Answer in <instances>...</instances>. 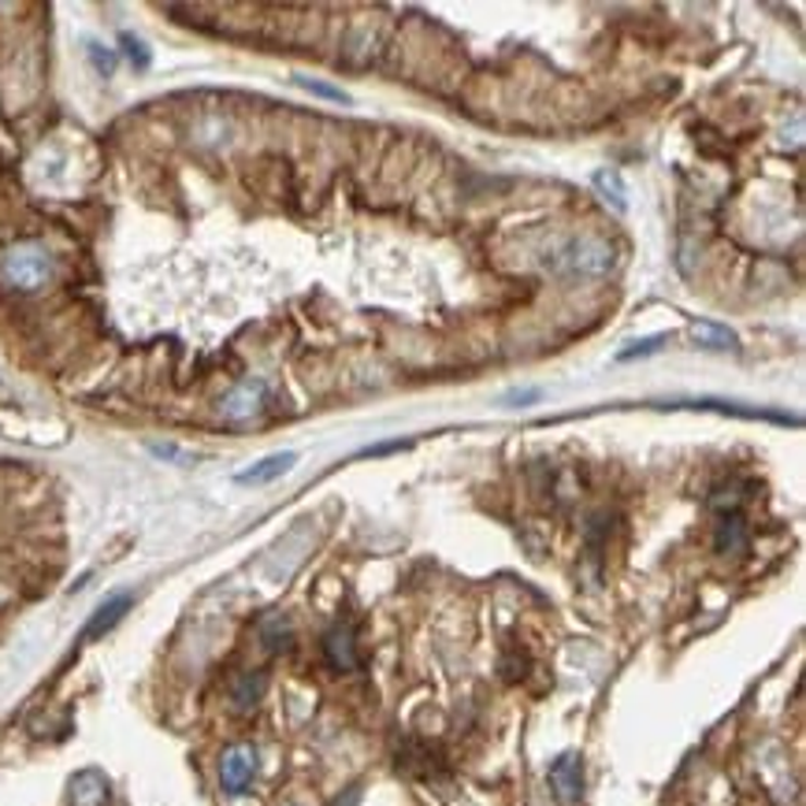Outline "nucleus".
Instances as JSON below:
<instances>
[{"label": "nucleus", "mask_w": 806, "mask_h": 806, "mask_svg": "<svg viewBox=\"0 0 806 806\" xmlns=\"http://www.w3.org/2000/svg\"><path fill=\"white\" fill-rule=\"evenodd\" d=\"M323 655H328L331 669H339V673H357L361 655H357V636H353L350 624H334L328 636H323Z\"/></svg>", "instance_id": "0eeeda50"}, {"label": "nucleus", "mask_w": 806, "mask_h": 806, "mask_svg": "<svg viewBox=\"0 0 806 806\" xmlns=\"http://www.w3.org/2000/svg\"><path fill=\"white\" fill-rule=\"evenodd\" d=\"M253 777H257V750L249 744H234L223 750L220 758V784L228 795H242L249 792Z\"/></svg>", "instance_id": "20e7f679"}, {"label": "nucleus", "mask_w": 806, "mask_h": 806, "mask_svg": "<svg viewBox=\"0 0 806 806\" xmlns=\"http://www.w3.org/2000/svg\"><path fill=\"white\" fill-rule=\"evenodd\" d=\"M554 265L565 271V276H579V279H599L613 268V249L599 239H573L565 242L558 253Z\"/></svg>", "instance_id": "f03ea898"}, {"label": "nucleus", "mask_w": 806, "mask_h": 806, "mask_svg": "<svg viewBox=\"0 0 806 806\" xmlns=\"http://www.w3.org/2000/svg\"><path fill=\"white\" fill-rule=\"evenodd\" d=\"M131 602H134V595H112V599H105L101 606H97V613L89 618V624H86V632H83V639H101V636H108V632L115 628V624L123 621V613L131 610Z\"/></svg>", "instance_id": "6e6552de"}, {"label": "nucleus", "mask_w": 806, "mask_h": 806, "mask_svg": "<svg viewBox=\"0 0 806 806\" xmlns=\"http://www.w3.org/2000/svg\"><path fill=\"white\" fill-rule=\"evenodd\" d=\"M297 86H305V89H313V94H320V97H328V101H346V94H342V89H331V86H320V83H309V78H297Z\"/></svg>", "instance_id": "a211bd4d"}, {"label": "nucleus", "mask_w": 806, "mask_h": 806, "mask_svg": "<svg viewBox=\"0 0 806 806\" xmlns=\"http://www.w3.org/2000/svg\"><path fill=\"white\" fill-rule=\"evenodd\" d=\"M547 777H550V792L558 795V803H579V795H584V762H579L576 750L558 755Z\"/></svg>", "instance_id": "39448f33"}, {"label": "nucleus", "mask_w": 806, "mask_h": 806, "mask_svg": "<svg viewBox=\"0 0 806 806\" xmlns=\"http://www.w3.org/2000/svg\"><path fill=\"white\" fill-rule=\"evenodd\" d=\"M123 45H126V57H131L138 68H145L149 63V52H145V45L138 38H131V34H123Z\"/></svg>", "instance_id": "f3484780"}, {"label": "nucleus", "mask_w": 806, "mask_h": 806, "mask_svg": "<svg viewBox=\"0 0 806 806\" xmlns=\"http://www.w3.org/2000/svg\"><path fill=\"white\" fill-rule=\"evenodd\" d=\"M265 695V673H242L231 687V703L234 710H253Z\"/></svg>", "instance_id": "ddd939ff"}, {"label": "nucleus", "mask_w": 806, "mask_h": 806, "mask_svg": "<svg viewBox=\"0 0 806 806\" xmlns=\"http://www.w3.org/2000/svg\"><path fill=\"white\" fill-rule=\"evenodd\" d=\"M112 799V787L101 769H78L68 781V803L71 806H108Z\"/></svg>", "instance_id": "423d86ee"}, {"label": "nucleus", "mask_w": 806, "mask_h": 806, "mask_svg": "<svg viewBox=\"0 0 806 806\" xmlns=\"http://www.w3.org/2000/svg\"><path fill=\"white\" fill-rule=\"evenodd\" d=\"M713 542H718L721 554H744V550H747V524H744V517H740V510L721 513L718 536H713Z\"/></svg>", "instance_id": "9d476101"}, {"label": "nucleus", "mask_w": 806, "mask_h": 806, "mask_svg": "<svg viewBox=\"0 0 806 806\" xmlns=\"http://www.w3.org/2000/svg\"><path fill=\"white\" fill-rule=\"evenodd\" d=\"M260 639H265V647L271 655H279V650H286L290 643H294V624H290L283 613H271V618L260 621Z\"/></svg>", "instance_id": "f8f14e48"}, {"label": "nucleus", "mask_w": 806, "mask_h": 806, "mask_svg": "<svg viewBox=\"0 0 806 806\" xmlns=\"http://www.w3.org/2000/svg\"><path fill=\"white\" fill-rule=\"evenodd\" d=\"M692 339H695V342H703V346H710V350H729L732 342H736V334L724 331V328H713V323H695V328H692Z\"/></svg>", "instance_id": "4468645a"}, {"label": "nucleus", "mask_w": 806, "mask_h": 806, "mask_svg": "<svg viewBox=\"0 0 806 806\" xmlns=\"http://www.w3.org/2000/svg\"><path fill=\"white\" fill-rule=\"evenodd\" d=\"M591 183L602 194V202L613 205V212H628V190H624L618 171H595Z\"/></svg>", "instance_id": "9b49d317"}, {"label": "nucleus", "mask_w": 806, "mask_h": 806, "mask_svg": "<svg viewBox=\"0 0 806 806\" xmlns=\"http://www.w3.org/2000/svg\"><path fill=\"white\" fill-rule=\"evenodd\" d=\"M4 279L15 290H41L52 279V253L41 242H20L4 253Z\"/></svg>", "instance_id": "f257e3e1"}, {"label": "nucleus", "mask_w": 806, "mask_h": 806, "mask_svg": "<svg viewBox=\"0 0 806 806\" xmlns=\"http://www.w3.org/2000/svg\"><path fill=\"white\" fill-rule=\"evenodd\" d=\"M357 803H361V787H350L346 795H339V799H334V806H357Z\"/></svg>", "instance_id": "6ab92c4d"}, {"label": "nucleus", "mask_w": 806, "mask_h": 806, "mask_svg": "<svg viewBox=\"0 0 806 806\" xmlns=\"http://www.w3.org/2000/svg\"><path fill=\"white\" fill-rule=\"evenodd\" d=\"M665 342V334H655V339H643V342H632L628 350L618 353V361H632V357H647V353H658Z\"/></svg>", "instance_id": "2eb2a0df"}, {"label": "nucleus", "mask_w": 806, "mask_h": 806, "mask_svg": "<svg viewBox=\"0 0 806 806\" xmlns=\"http://www.w3.org/2000/svg\"><path fill=\"white\" fill-rule=\"evenodd\" d=\"M89 60L97 63V71H101V75H112V71H115V57L105 49V45H89Z\"/></svg>", "instance_id": "dca6fc26"}, {"label": "nucleus", "mask_w": 806, "mask_h": 806, "mask_svg": "<svg viewBox=\"0 0 806 806\" xmlns=\"http://www.w3.org/2000/svg\"><path fill=\"white\" fill-rule=\"evenodd\" d=\"M283 806H305V803H297V799H290V803H283Z\"/></svg>", "instance_id": "aec40b11"}, {"label": "nucleus", "mask_w": 806, "mask_h": 806, "mask_svg": "<svg viewBox=\"0 0 806 806\" xmlns=\"http://www.w3.org/2000/svg\"><path fill=\"white\" fill-rule=\"evenodd\" d=\"M294 461H297L294 450H283V454H271V457H265V461H257L253 468H242V473L234 476V479H239V484H246V487H249V484H253V487H257V484H271V479L286 476L290 468H294Z\"/></svg>", "instance_id": "1a4fd4ad"}, {"label": "nucleus", "mask_w": 806, "mask_h": 806, "mask_svg": "<svg viewBox=\"0 0 806 806\" xmlns=\"http://www.w3.org/2000/svg\"><path fill=\"white\" fill-rule=\"evenodd\" d=\"M265 402H268L265 379H242L239 387H231V391L223 394L220 413H223V420L242 424V420H253V416L265 410Z\"/></svg>", "instance_id": "7ed1b4c3"}]
</instances>
